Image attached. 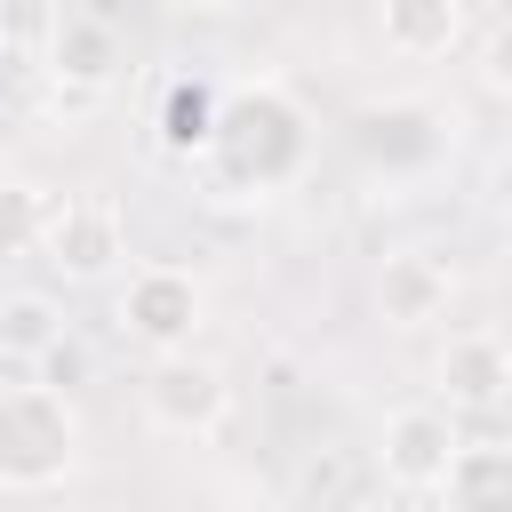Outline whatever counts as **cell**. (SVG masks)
I'll return each instance as SVG.
<instances>
[{"instance_id": "12", "label": "cell", "mask_w": 512, "mask_h": 512, "mask_svg": "<svg viewBox=\"0 0 512 512\" xmlns=\"http://www.w3.org/2000/svg\"><path fill=\"white\" fill-rule=\"evenodd\" d=\"M376 32L392 56L424 64V56H448L464 40V0H384L376 8Z\"/></svg>"}, {"instance_id": "9", "label": "cell", "mask_w": 512, "mask_h": 512, "mask_svg": "<svg viewBox=\"0 0 512 512\" xmlns=\"http://www.w3.org/2000/svg\"><path fill=\"white\" fill-rule=\"evenodd\" d=\"M432 384L440 408H504L512 392V352L496 328H448V344L432 352Z\"/></svg>"}, {"instance_id": "2", "label": "cell", "mask_w": 512, "mask_h": 512, "mask_svg": "<svg viewBox=\"0 0 512 512\" xmlns=\"http://www.w3.org/2000/svg\"><path fill=\"white\" fill-rule=\"evenodd\" d=\"M88 424L56 384H0V496H40L80 472Z\"/></svg>"}, {"instance_id": "5", "label": "cell", "mask_w": 512, "mask_h": 512, "mask_svg": "<svg viewBox=\"0 0 512 512\" xmlns=\"http://www.w3.org/2000/svg\"><path fill=\"white\" fill-rule=\"evenodd\" d=\"M352 152L376 176H424L448 160V112L432 96H376L352 112Z\"/></svg>"}, {"instance_id": "17", "label": "cell", "mask_w": 512, "mask_h": 512, "mask_svg": "<svg viewBox=\"0 0 512 512\" xmlns=\"http://www.w3.org/2000/svg\"><path fill=\"white\" fill-rule=\"evenodd\" d=\"M32 368H40V384H56V392H72V384L88 376V352H80L72 336H56V344H48V352H40Z\"/></svg>"}, {"instance_id": "14", "label": "cell", "mask_w": 512, "mask_h": 512, "mask_svg": "<svg viewBox=\"0 0 512 512\" xmlns=\"http://www.w3.org/2000/svg\"><path fill=\"white\" fill-rule=\"evenodd\" d=\"M208 120H216V88H208V80H168V96H160V152L200 160Z\"/></svg>"}, {"instance_id": "8", "label": "cell", "mask_w": 512, "mask_h": 512, "mask_svg": "<svg viewBox=\"0 0 512 512\" xmlns=\"http://www.w3.org/2000/svg\"><path fill=\"white\" fill-rule=\"evenodd\" d=\"M456 304V264H440L432 248H392L376 264V320L384 328H440Z\"/></svg>"}, {"instance_id": "10", "label": "cell", "mask_w": 512, "mask_h": 512, "mask_svg": "<svg viewBox=\"0 0 512 512\" xmlns=\"http://www.w3.org/2000/svg\"><path fill=\"white\" fill-rule=\"evenodd\" d=\"M48 88H80V96H104L112 80H120V32L104 24V16H72L64 8V24H56V40H48Z\"/></svg>"}, {"instance_id": "4", "label": "cell", "mask_w": 512, "mask_h": 512, "mask_svg": "<svg viewBox=\"0 0 512 512\" xmlns=\"http://www.w3.org/2000/svg\"><path fill=\"white\" fill-rule=\"evenodd\" d=\"M136 400H144L152 432H168V440H208V432L232 416V376H224L208 352H192V344H184V352H152Z\"/></svg>"}, {"instance_id": "6", "label": "cell", "mask_w": 512, "mask_h": 512, "mask_svg": "<svg viewBox=\"0 0 512 512\" xmlns=\"http://www.w3.org/2000/svg\"><path fill=\"white\" fill-rule=\"evenodd\" d=\"M32 256L48 272H64V280H112L128 264V224H120L112 200H56Z\"/></svg>"}, {"instance_id": "16", "label": "cell", "mask_w": 512, "mask_h": 512, "mask_svg": "<svg viewBox=\"0 0 512 512\" xmlns=\"http://www.w3.org/2000/svg\"><path fill=\"white\" fill-rule=\"evenodd\" d=\"M56 24H64V0H0V56L40 64L48 40H56Z\"/></svg>"}, {"instance_id": "11", "label": "cell", "mask_w": 512, "mask_h": 512, "mask_svg": "<svg viewBox=\"0 0 512 512\" xmlns=\"http://www.w3.org/2000/svg\"><path fill=\"white\" fill-rule=\"evenodd\" d=\"M432 496H440V512H512V448L504 440H456Z\"/></svg>"}, {"instance_id": "13", "label": "cell", "mask_w": 512, "mask_h": 512, "mask_svg": "<svg viewBox=\"0 0 512 512\" xmlns=\"http://www.w3.org/2000/svg\"><path fill=\"white\" fill-rule=\"evenodd\" d=\"M56 336H64V304L56 296H40V288L0 296V360H40Z\"/></svg>"}, {"instance_id": "15", "label": "cell", "mask_w": 512, "mask_h": 512, "mask_svg": "<svg viewBox=\"0 0 512 512\" xmlns=\"http://www.w3.org/2000/svg\"><path fill=\"white\" fill-rule=\"evenodd\" d=\"M48 208H56V192L40 176H8L0 168V256H32L40 232H48Z\"/></svg>"}, {"instance_id": "7", "label": "cell", "mask_w": 512, "mask_h": 512, "mask_svg": "<svg viewBox=\"0 0 512 512\" xmlns=\"http://www.w3.org/2000/svg\"><path fill=\"white\" fill-rule=\"evenodd\" d=\"M456 440H464L456 408H440V400H408V408L384 416L376 464H384V480H392L400 496H432L440 472H448V456H456Z\"/></svg>"}, {"instance_id": "1", "label": "cell", "mask_w": 512, "mask_h": 512, "mask_svg": "<svg viewBox=\"0 0 512 512\" xmlns=\"http://www.w3.org/2000/svg\"><path fill=\"white\" fill-rule=\"evenodd\" d=\"M200 168L224 200H272L312 168V112L296 104L288 80H240L232 96H216Z\"/></svg>"}, {"instance_id": "18", "label": "cell", "mask_w": 512, "mask_h": 512, "mask_svg": "<svg viewBox=\"0 0 512 512\" xmlns=\"http://www.w3.org/2000/svg\"><path fill=\"white\" fill-rule=\"evenodd\" d=\"M192 8H208V16H232V8H248V0H192Z\"/></svg>"}, {"instance_id": "3", "label": "cell", "mask_w": 512, "mask_h": 512, "mask_svg": "<svg viewBox=\"0 0 512 512\" xmlns=\"http://www.w3.org/2000/svg\"><path fill=\"white\" fill-rule=\"evenodd\" d=\"M208 320V288L184 272V264H136L112 296V328L136 344V352H184Z\"/></svg>"}]
</instances>
